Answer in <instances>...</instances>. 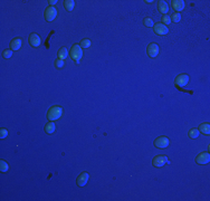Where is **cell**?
Here are the masks:
<instances>
[{
	"instance_id": "23",
	"label": "cell",
	"mask_w": 210,
	"mask_h": 201,
	"mask_svg": "<svg viewBox=\"0 0 210 201\" xmlns=\"http://www.w3.org/2000/svg\"><path fill=\"white\" fill-rule=\"evenodd\" d=\"M79 46L83 47V48H88V47L91 46V40H90V39H83V40L81 41Z\"/></svg>"
},
{
	"instance_id": "10",
	"label": "cell",
	"mask_w": 210,
	"mask_h": 201,
	"mask_svg": "<svg viewBox=\"0 0 210 201\" xmlns=\"http://www.w3.org/2000/svg\"><path fill=\"white\" fill-rule=\"evenodd\" d=\"M169 32V29L163 23H156L154 25V32L158 35H167Z\"/></svg>"
},
{
	"instance_id": "26",
	"label": "cell",
	"mask_w": 210,
	"mask_h": 201,
	"mask_svg": "<svg viewBox=\"0 0 210 201\" xmlns=\"http://www.w3.org/2000/svg\"><path fill=\"white\" fill-rule=\"evenodd\" d=\"M7 135H8V131L5 130V128H1V130H0V137H1V139H5Z\"/></svg>"
},
{
	"instance_id": "25",
	"label": "cell",
	"mask_w": 210,
	"mask_h": 201,
	"mask_svg": "<svg viewBox=\"0 0 210 201\" xmlns=\"http://www.w3.org/2000/svg\"><path fill=\"white\" fill-rule=\"evenodd\" d=\"M11 56H12V50L6 49L5 51H4V57H5V58H10Z\"/></svg>"
},
{
	"instance_id": "21",
	"label": "cell",
	"mask_w": 210,
	"mask_h": 201,
	"mask_svg": "<svg viewBox=\"0 0 210 201\" xmlns=\"http://www.w3.org/2000/svg\"><path fill=\"white\" fill-rule=\"evenodd\" d=\"M171 21H174V23H179L180 21V19H181V15L179 14V12H174L171 17Z\"/></svg>"
},
{
	"instance_id": "22",
	"label": "cell",
	"mask_w": 210,
	"mask_h": 201,
	"mask_svg": "<svg viewBox=\"0 0 210 201\" xmlns=\"http://www.w3.org/2000/svg\"><path fill=\"white\" fill-rule=\"evenodd\" d=\"M143 23H144V26L145 27H152L153 26V20L149 17H146V18L143 19Z\"/></svg>"
},
{
	"instance_id": "15",
	"label": "cell",
	"mask_w": 210,
	"mask_h": 201,
	"mask_svg": "<svg viewBox=\"0 0 210 201\" xmlns=\"http://www.w3.org/2000/svg\"><path fill=\"white\" fill-rule=\"evenodd\" d=\"M56 130V125L54 122H51V121H49V123H47L45 125V131L46 133H48V134H51V133H54Z\"/></svg>"
},
{
	"instance_id": "12",
	"label": "cell",
	"mask_w": 210,
	"mask_h": 201,
	"mask_svg": "<svg viewBox=\"0 0 210 201\" xmlns=\"http://www.w3.org/2000/svg\"><path fill=\"white\" fill-rule=\"evenodd\" d=\"M10 47H11V49L12 50H18L20 49V47H21V39L20 38H14L11 43H10Z\"/></svg>"
},
{
	"instance_id": "7",
	"label": "cell",
	"mask_w": 210,
	"mask_h": 201,
	"mask_svg": "<svg viewBox=\"0 0 210 201\" xmlns=\"http://www.w3.org/2000/svg\"><path fill=\"white\" fill-rule=\"evenodd\" d=\"M146 53H148V55L150 56V57H155V56L159 54V46L154 44V43H152L150 45L148 46V49H146Z\"/></svg>"
},
{
	"instance_id": "14",
	"label": "cell",
	"mask_w": 210,
	"mask_h": 201,
	"mask_svg": "<svg viewBox=\"0 0 210 201\" xmlns=\"http://www.w3.org/2000/svg\"><path fill=\"white\" fill-rule=\"evenodd\" d=\"M158 10L162 12V14H167L169 11V7H168V4L165 1H159L158 4Z\"/></svg>"
},
{
	"instance_id": "1",
	"label": "cell",
	"mask_w": 210,
	"mask_h": 201,
	"mask_svg": "<svg viewBox=\"0 0 210 201\" xmlns=\"http://www.w3.org/2000/svg\"><path fill=\"white\" fill-rule=\"evenodd\" d=\"M62 115H63V109L60 106H53V107H50L48 113H47V119L51 122H54V121L59 119Z\"/></svg>"
},
{
	"instance_id": "4",
	"label": "cell",
	"mask_w": 210,
	"mask_h": 201,
	"mask_svg": "<svg viewBox=\"0 0 210 201\" xmlns=\"http://www.w3.org/2000/svg\"><path fill=\"white\" fill-rule=\"evenodd\" d=\"M152 163H153V165H154L155 168H161V167L165 165L167 163H169V160H168L167 156H154V159H153V161H152Z\"/></svg>"
},
{
	"instance_id": "8",
	"label": "cell",
	"mask_w": 210,
	"mask_h": 201,
	"mask_svg": "<svg viewBox=\"0 0 210 201\" xmlns=\"http://www.w3.org/2000/svg\"><path fill=\"white\" fill-rule=\"evenodd\" d=\"M210 160V156L209 153H205V152H202V153H200L199 156L196 158V162L198 163V164H207L208 162H209Z\"/></svg>"
},
{
	"instance_id": "18",
	"label": "cell",
	"mask_w": 210,
	"mask_h": 201,
	"mask_svg": "<svg viewBox=\"0 0 210 201\" xmlns=\"http://www.w3.org/2000/svg\"><path fill=\"white\" fill-rule=\"evenodd\" d=\"M64 6L65 9L67 10V11H72L74 9V6H75V1L74 0H65Z\"/></svg>"
},
{
	"instance_id": "6",
	"label": "cell",
	"mask_w": 210,
	"mask_h": 201,
	"mask_svg": "<svg viewBox=\"0 0 210 201\" xmlns=\"http://www.w3.org/2000/svg\"><path fill=\"white\" fill-rule=\"evenodd\" d=\"M169 143L170 142H169V140H168V137L160 136V137H158V139L154 141V146L155 147H158V149H165V147H168Z\"/></svg>"
},
{
	"instance_id": "13",
	"label": "cell",
	"mask_w": 210,
	"mask_h": 201,
	"mask_svg": "<svg viewBox=\"0 0 210 201\" xmlns=\"http://www.w3.org/2000/svg\"><path fill=\"white\" fill-rule=\"evenodd\" d=\"M172 7L175 11H181L184 8V2L182 0H173L172 1Z\"/></svg>"
},
{
	"instance_id": "2",
	"label": "cell",
	"mask_w": 210,
	"mask_h": 201,
	"mask_svg": "<svg viewBox=\"0 0 210 201\" xmlns=\"http://www.w3.org/2000/svg\"><path fill=\"white\" fill-rule=\"evenodd\" d=\"M69 55L72 57V59L76 63V64H79V60L82 58L83 56V50H82V47L79 45H74L72 47V49L69 51Z\"/></svg>"
},
{
	"instance_id": "5",
	"label": "cell",
	"mask_w": 210,
	"mask_h": 201,
	"mask_svg": "<svg viewBox=\"0 0 210 201\" xmlns=\"http://www.w3.org/2000/svg\"><path fill=\"white\" fill-rule=\"evenodd\" d=\"M56 16H57V10H56L55 7L49 6V7L45 10V19L47 21H53V20L56 18Z\"/></svg>"
},
{
	"instance_id": "3",
	"label": "cell",
	"mask_w": 210,
	"mask_h": 201,
	"mask_svg": "<svg viewBox=\"0 0 210 201\" xmlns=\"http://www.w3.org/2000/svg\"><path fill=\"white\" fill-rule=\"evenodd\" d=\"M188 82H189V76H188L187 74H180L174 79V84H175V86L178 87L179 89H181V87L186 86L188 84Z\"/></svg>"
},
{
	"instance_id": "9",
	"label": "cell",
	"mask_w": 210,
	"mask_h": 201,
	"mask_svg": "<svg viewBox=\"0 0 210 201\" xmlns=\"http://www.w3.org/2000/svg\"><path fill=\"white\" fill-rule=\"evenodd\" d=\"M88 179H90L88 173H87V172H83L82 174H79V175H78L77 180H76L77 186L78 187H84V186L87 183V181H88Z\"/></svg>"
},
{
	"instance_id": "16",
	"label": "cell",
	"mask_w": 210,
	"mask_h": 201,
	"mask_svg": "<svg viewBox=\"0 0 210 201\" xmlns=\"http://www.w3.org/2000/svg\"><path fill=\"white\" fill-rule=\"evenodd\" d=\"M199 131L203 134H209L210 133V125L209 123H201L199 125Z\"/></svg>"
},
{
	"instance_id": "20",
	"label": "cell",
	"mask_w": 210,
	"mask_h": 201,
	"mask_svg": "<svg viewBox=\"0 0 210 201\" xmlns=\"http://www.w3.org/2000/svg\"><path fill=\"white\" fill-rule=\"evenodd\" d=\"M198 136H199V130L192 128V130L189 131V137H191V139H197Z\"/></svg>"
},
{
	"instance_id": "11",
	"label": "cell",
	"mask_w": 210,
	"mask_h": 201,
	"mask_svg": "<svg viewBox=\"0 0 210 201\" xmlns=\"http://www.w3.org/2000/svg\"><path fill=\"white\" fill-rule=\"evenodd\" d=\"M29 44H30L32 47H38V46L41 44L40 37L38 36L37 34H32V35L29 36Z\"/></svg>"
},
{
	"instance_id": "28",
	"label": "cell",
	"mask_w": 210,
	"mask_h": 201,
	"mask_svg": "<svg viewBox=\"0 0 210 201\" xmlns=\"http://www.w3.org/2000/svg\"><path fill=\"white\" fill-rule=\"evenodd\" d=\"M48 4H49L51 7H54V6L57 4V1H56V0H50V1H48Z\"/></svg>"
},
{
	"instance_id": "27",
	"label": "cell",
	"mask_w": 210,
	"mask_h": 201,
	"mask_svg": "<svg viewBox=\"0 0 210 201\" xmlns=\"http://www.w3.org/2000/svg\"><path fill=\"white\" fill-rule=\"evenodd\" d=\"M162 21H163L164 23H167V25H169V23H171V18H170L169 16L164 15V16L162 17Z\"/></svg>"
},
{
	"instance_id": "17",
	"label": "cell",
	"mask_w": 210,
	"mask_h": 201,
	"mask_svg": "<svg viewBox=\"0 0 210 201\" xmlns=\"http://www.w3.org/2000/svg\"><path fill=\"white\" fill-rule=\"evenodd\" d=\"M67 56H68V50H67L66 47H63V48H60V49L58 50V58H59V59L64 60Z\"/></svg>"
},
{
	"instance_id": "19",
	"label": "cell",
	"mask_w": 210,
	"mask_h": 201,
	"mask_svg": "<svg viewBox=\"0 0 210 201\" xmlns=\"http://www.w3.org/2000/svg\"><path fill=\"white\" fill-rule=\"evenodd\" d=\"M8 170H9V165H8V163L4 160L0 161V171H1L2 173H5V172H7Z\"/></svg>"
},
{
	"instance_id": "24",
	"label": "cell",
	"mask_w": 210,
	"mask_h": 201,
	"mask_svg": "<svg viewBox=\"0 0 210 201\" xmlns=\"http://www.w3.org/2000/svg\"><path fill=\"white\" fill-rule=\"evenodd\" d=\"M55 65L57 68H62V67H64V60L58 58V59L55 60Z\"/></svg>"
}]
</instances>
